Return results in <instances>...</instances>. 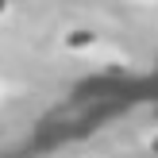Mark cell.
<instances>
[{
  "mask_svg": "<svg viewBox=\"0 0 158 158\" xmlns=\"http://www.w3.org/2000/svg\"><path fill=\"white\" fill-rule=\"evenodd\" d=\"M143 151L151 154V158H158V131H151V135L143 139Z\"/></svg>",
  "mask_w": 158,
  "mask_h": 158,
  "instance_id": "2",
  "label": "cell"
},
{
  "mask_svg": "<svg viewBox=\"0 0 158 158\" xmlns=\"http://www.w3.org/2000/svg\"><path fill=\"white\" fill-rule=\"evenodd\" d=\"M12 15V0H0V19H8Z\"/></svg>",
  "mask_w": 158,
  "mask_h": 158,
  "instance_id": "3",
  "label": "cell"
},
{
  "mask_svg": "<svg viewBox=\"0 0 158 158\" xmlns=\"http://www.w3.org/2000/svg\"><path fill=\"white\" fill-rule=\"evenodd\" d=\"M0 93H4V89H0Z\"/></svg>",
  "mask_w": 158,
  "mask_h": 158,
  "instance_id": "5",
  "label": "cell"
},
{
  "mask_svg": "<svg viewBox=\"0 0 158 158\" xmlns=\"http://www.w3.org/2000/svg\"><path fill=\"white\" fill-rule=\"evenodd\" d=\"M58 46L66 54H77V58H93V54H104L108 46L100 43V35L93 27H85V23H73V27H66L58 35Z\"/></svg>",
  "mask_w": 158,
  "mask_h": 158,
  "instance_id": "1",
  "label": "cell"
},
{
  "mask_svg": "<svg viewBox=\"0 0 158 158\" xmlns=\"http://www.w3.org/2000/svg\"><path fill=\"white\" fill-rule=\"evenodd\" d=\"M143 4H154V0H143Z\"/></svg>",
  "mask_w": 158,
  "mask_h": 158,
  "instance_id": "4",
  "label": "cell"
}]
</instances>
